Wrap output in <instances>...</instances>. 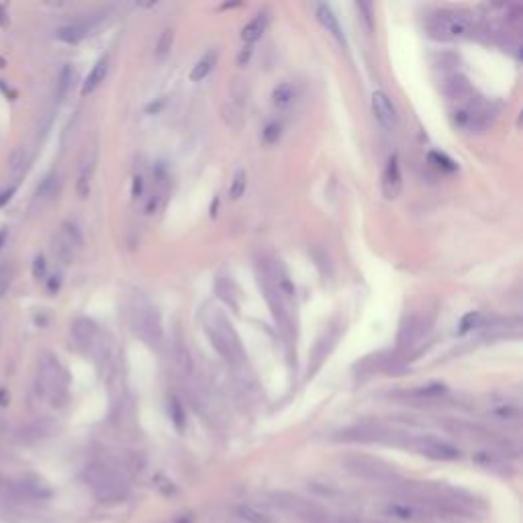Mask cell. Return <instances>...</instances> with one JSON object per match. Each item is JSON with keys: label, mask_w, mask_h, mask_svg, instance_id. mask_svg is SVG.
<instances>
[{"label": "cell", "mask_w": 523, "mask_h": 523, "mask_svg": "<svg viewBox=\"0 0 523 523\" xmlns=\"http://www.w3.org/2000/svg\"><path fill=\"white\" fill-rule=\"evenodd\" d=\"M260 286L268 307L274 315L282 336L290 342L297 336L294 327V284L288 278L284 266L278 260H264L258 266Z\"/></svg>", "instance_id": "obj_1"}, {"label": "cell", "mask_w": 523, "mask_h": 523, "mask_svg": "<svg viewBox=\"0 0 523 523\" xmlns=\"http://www.w3.org/2000/svg\"><path fill=\"white\" fill-rule=\"evenodd\" d=\"M200 323L202 329L209 338V342L213 344V348L217 349V353L227 360L229 364H244L246 360V349L242 346V340L233 327V323L229 321V317L215 305H207L200 311Z\"/></svg>", "instance_id": "obj_2"}, {"label": "cell", "mask_w": 523, "mask_h": 523, "mask_svg": "<svg viewBox=\"0 0 523 523\" xmlns=\"http://www.w3.org/2000/svg\"><path fill=\"white\" fill-rule=\"evenodd\" d=\"M68 370L60 364L54 353H45L39 360V374H37V391L49 405L62 407L68 399Z\"/></svg>", "instance_id": "obj_3"}, {"label": "cell", "mask_w": 523, "mask_h": 523, "mask_svg": "<svg viewBox=\"0 0 523 523\" xmlns=\"http://www.w3.org/2000/svg\"><path fill=\"white\" fill-rule=\"evenodd\" d=\"M129 325L133 334L152 349H160L164 344V329L156 307L146 299H135L129 311Z\"/></svg>", "instance_id": "obj_4"}, {"label": "cell", "mask_w": 523, "mask_h": 523, "mask_svg": "<svg viewBox=\"0 0 523 523\" xmlns=\"http://www.w3.org/2000/svg\"><path fill=\"white\" fill-rule=\"evenodd\" d=\"M428 31L439 41L470 37L476 31V19L464 10H443L432 16V21L428 23Z\"/></svg>", "instance_id": "obj_5"}, {"label": "cell", "mask_w": 523, "mask_h": 523, "mask_svg": "<svg viewBox=\"0 0 523 523\" xmlns=\"http://www.w3.org/2000/svg\"><path fill=\"white\" fill-rule=\"evenodd\" d=\"M84 478L92 493L102 501H113L125 495V485L121 476L106 464H90L84 472Z\"/></svg>", "instance_id": "obj_6"}, {"label": "cell", "mask_w": 523, "mask_h": 523, "mask_svg": "<svg viewBox=\"0 0 523 523\" xmlns=\"http://www.w3.org/2000/svg\"><path fill=\"white\" fill-rule=\"evenodd\" d=\"M430 329H432V323L426 315H419V313H413V315H407L401 323V329H399V338H397V346H399V351L403 353H413L415 349H419L423 346V342L428 340L430 336Z\"/></svg>", "instance_id": "obj_7"}, {"label": "cell", "mask_w": 523, "mask_h": 523, "mask_svg": "<svg viewBox=\"0 0 523 523\" xmlns=\"http://www.w3.org/2000/svg\"><path fill=\"white\" fill-rule=\"evenodd\" d=\"M452 119H454L456 127L474 133V131H483L491 123L493 111L485 102H480L476 98H470V100L458 104V108L454 111Z\"/></svg>", "instance_id": "obj_8"}, {"label": "cell", "mask_w": 523, "mask_h": 523, "mask_svg": "<svg viewBox=\"0 0 523 523\" xmlns=\"http://www.w3.org/2000/svg\"><path fill=\"white\" fill-rule=\"evenodd\" d=\"M346 468L351 474H356L364 480L384 483V480L395 478V470L388 464H384L376 458H368V456H349L346 460Z\"/></svg>", "instance_id": "obj_9"}, {"label": "cell", "mask_w": 523, "mask_h": 523, "mask_svg": "<svg viewBox=\"0 0 523 523\" xmlns=\"http://www.w3.org/2000/svg\"><path fill=\"white\" fill-rule=\"evenodd\" d=\"M8 487L12 497L23 501H43L51 495V489L45 485V480L35 474H23L16 480H10Z\"/></svg>", "instance_id": "obj_10"}, {"label": "cell", "mask_w": 523, "mask_h": 523, "mask_svg": "<svg viewBox=\"0 0 523 523\" xmlns=\"http://www.w3.org/2000/svg\"><path fill=\"white\" fill-rule=\"evenodd\" d=\"M80 248H82L80 229H78L74 223L66 221V223L62 225V229H60L56 242H54V252H56V256L64 262V264H70V262L74 260V256H76V252H78Z\"/></svg>", "instance_id": "obj_11"}, {"label": "cell", "mask_w": 523, "mask_h": 523, "mask_svg": "<svg viewBox=\"0 0 523 523\" xmlns=\"http://www.w3.org/2000/svg\"><path fill=\"white\" fill-rule=\"evenodd\" d=\"M413 448H415L419 454H423V456H428V458H432V460L450 462V460H458V458H460V450H458L454 443H450V441H445V439H439V437L434 436H423L413 439Z\"/></svg>", "instance_id": "obj_12"}, {"label": "cell", "mask_w": 523, "mask_h": 523, "mask_svg": "<svg viewBox=\"0 0 523 523\" xmlns=\"http://www.w3.org/2000/svg\"><path fill=\"white\" fill-rule=\"evenodd\" d=\"M102 16L98 19H88V21H82V23H70V25H64L56 31V37L68 45H76L80 43L82 39H86L88 35H92L96 31V27L100 25Z\"/></svg>", "instance_id": "obj_13"}, {"label": "cell", "mask_w": 523, "mask_h": 523, "mask_svg": "<svg viewBox=\"0 0 523 523\" xmlns=\"http://www.w3.org/2000/svg\"><path fill=\"white\" fill-rule=\"evenodd\" d=\"M372 113L376 117V121L384 127V129H393L397 125V106L393 104V100L388 98V94H384L382 90H376L372 94Z\"/></svg>", "instance_id": "obj_14"}, {"label": "cell", "mask_w": 523, "mask_h": 523, "mask_svg": "<svg viewBox=\"0 0 523 523\" xmlns=\"http://www.w3.org/2000/svg\"><path fill=\"white\" fill-rule=\"evenodd\" d=\"M384 513L399 522H421L428 518V509L409 501H393L384 507Z\"/></svg>", "instance_id": "obj_15"}, {"label": "cell", "mask_w": 523, "mask_h": 523, "mask_svg": "<svg viewBox=\"0 0 523 523\" xmlns=\"http://www.w3.org/2000/svg\"><path fill=\"white\" fill-rule=\"evenodd\" d=\"M403 190V174L399 166V158L393 156L382 172V194L386 198H397Z\"/></svg>", "instance_id": "obj_16"}, {"label": "cell", "mask_w": 523, "mask_h": 523, "mask_svg": "<svg viewBox=\"0 0 523 523\" xmlns=\"http://www.w3.org/2000/svg\"><path fill=\"white\" fill-rule=\"evenodd\" d=\"M72 336H74V342L80 346V349H90L96 346V340H98V327L94 321H90L86 317H80L74 327H72Z\"/></svg>", "instance_id": "obj_17"}, {"label": "cell", "mask_w": 523, "mask_h": 523, "mask_svg": "<svg viewBox=\"0 0 523 523\" xmlns=\"http://www.w3.org/2000/svg\"><path fill=\"white\" fill-rule=\"evenodd\" d=\"M315 14H317V21L323 25V29H325L334 39H338L340 43H346V37H344V33H342V25H340L338 16H336V12L332 10L329 4H317Z\"/></svg>", "instance_id": "obj_18"}, {"label": "cell", "mask_w": 523, "mask_h": 523, "mask_svg": "<svg viewBox=\"0 0 523 523\" xmlns=\"http://www.w3.org/2000/svg\"><path fill=\"white\" fill-rule=\"evenodd\" d=\"M489 413H491L497 421L513 423V421H520V417H522V407H520L518 401L501 399V401H495V403L489 407Z\"/></svg>", "instance_id": "obj_19"}, {"label": "cell", "mask_w": 523, "mask_h": 523, "mask_svg": "<svg viewBox=\"0 0 523 523\" xmlns=\"http://www.w3.org/2000/svg\"><path fill=\"white\" fill-rule=\"evenodd\" d=\"M94 164H96V152H94V150H88L86 156L82 158L80 174H78V184H76V190H78V196H80V198H86L88 194H90V182H92V174H94Z\"/></svg>", "instance_id": "obj_20"}, {"label": "cell", "mask_w": 523, "mask_h": 523, "mask_svg": "<svg viewBox=\"0 0 523 523\" xmlns=\"http://www.w3.org/2000/svg\"><path fill=\"white\" fill-rule=\"evenodd\" d=\"M268 23H270L268 12L256 14V16L244 27V31H242V41H244L246 45H254L256 41H260L262 35H264L266 29H268Z\"/></svg>", "instance_id": "obj_21"}, {"label": "cell", "mask_w": 523, "mask_h": 523, "mask_svg": "<svg viewBox=\"0 0 523 523\" xmlns=\"http://www.w3.org/2000/svg\"><path fill=\"white\" fill-rule=\"evenodd\" d=\"M106 72H108V56H102V58L92 66L90 74L86 76L84 84H82V96L92 94L96 88L100 86L102 80H104V76H106Z\"/></svg>", "instance_id": "obj_22"}, {"label": "cell", "mask_w": 523, "mask_h": 523, "mask_svg": "<svg viewBox=\"0 0 523 523\" xmlns=\"http://www.w3.org/2000/svg\"><path fill=\"white\" fill-rule=\"evenodd\" d=\"M294 98H297V88H294V84H290V82H280L278 86L274 88V92H272V104L278 111L288 108L294 102Z\"/></svg>", "instance_id": "obj_23"}, {"label": "cell", "mask_w": 523, "mask_h": 523, "mask_svg": "<svg viewBox=\"0 0 523 523\" xmlns=\"http://www.w3.org/2000/svg\"><path fill=\"white\" fill-rule=\"evenodd\" d=\"M174 360H176L178 370H180L184 376H190V374H192V370H194L192 353H190L188 346H186V342H184V340H180L178 336H176V342H174Z\"/></svg>", "instance_id": "obj_24"}, {"label": "cell", "mask_w": 523, "mask_h": 523, "mask_svg": "<svg viewBox=\"0 0 523 523\" xmlns=\"http://www.w3.org/2000/svg\"><path fill=\"white\" fill-rule=\"evenodd\" d=\"M215 64H217V51L205 54V56L194 64V68L190 70V82H202V80L213 72Z\"/></svg>", "instance_id": "obj_25"}, {"label": "cell", "mask_w": 523, "mask_h": 523, "mask_svg": "<svg viewBox=\"0 0 523 523\" xmlns=\"http://www.w3.org/2000/svg\"><path fill=\"white\" fill-rule=\"evenodd\" d=\"M74 78H76L74 68H72L70 64H66V66L62 68L60 76H58V98H60V100H66V98H68L70 90L74 86Z\"/></svg>", "instance_id": "obj_26"}, {"label": "cell", "mask_w": 523, "mask_h": 523, "mask_svg": "<svg viewBox=\"0 0 523 523\" xmlns=\"http://www.w3.org/2000/svg\"><path fill=\"white\" fill-rule=\"evenodd\" d=\"M172 43H174V31L172 29L162 31V35L158 37V43H156V56H158V60H166L170 56Z\"/></svg>", "instance_id": "obj_27"}, {"label": "cell", "mask_w": 523, "mask_h": 523, "mask_svg": "<svg viewBox=\"0 0 523 523\" xmlns=\"http://www.w3.org/2000/svg\"><path fill=\"white\" fill-rule=\"evenodd\" d=\"M237 515L248 523H270V518L264 511H260V509L252 507V505H240L237 507Z\"/></svg>", "instance_id": "obj_28"}, {"label": "cell", "mask_w": 523, "mask_h": 523, "mask_svg": "<svg viewBox=\"0 0 523 523\" xmlns=\"http://www.w3.org/2000/svg\"><path fill=\"white\" fill-rule=\"evenodd\" d=\"M246 188H248V174H246V170H237L235 176H233V180H231V186H229L231 198L233 200L242 198L246 194Z\"/></svg>", "instance_id": "obj_29"}, {"label": "cell", "mask_w": 523, "mask_h": 523, "mask_svg": "<svg viewBox=\"0 0 523 523\" xmlns=\"http://www.w3.org/2000/svg\"><path fill=\"white\" fill-rule=\"evenodd\" d=\"M483 323H485V315H480L478 311H470V313H466L464 317H462V321H460V334H468V332H472V329H476V327H483Z\"/></svg>", "instance_id": "obj_30"}, {"label": "cell", "mask_w": 523, "mask_h": 523, "mask_svg": "<svg viewBox=\"0 0 523 523\" xmlns=\"http://www.w3.org/2000/svg\"><path fill=\"white\" fill-rule=\"evenodd\" d=\"M430 162L436 166L437 170H441V172H456L458 170V164L450 156H445L441 152H432L430 154Z\"/></svg>", "instance_id": "obj_31"}, {"label": "cell", "mask_w": 523, "mask_h": 523, "mask_svg": "<svg viewBox=\"0 0 523 523\" xmlns=\"http://www.w3.org/2000/svg\"><path fill=\"white\" fill-rule=\"evenodd\" d=\"M417 397H421V399H439V397H443L445 395V386L443 384H430V386H423V388H417V391H413Z\"/></svg>", "instance_id": "obj_32"}, {"label": "cell", "mask_w": 523, "mask_h": 523, "mask_svg": "<svg viewBox=\"0 0 523 523\" xmlns=\"http://www.w3.org/2000/svg\"><path fill=\"white\" fill-rule=\"evenodd\" d=\"M262 135H264L266 143H276L280 139V135H282V125L280 123H270V125H266Z\"/></svg>", "instance_id": "obj_33"}, {"label": "cell", "mask_w": 523, "mask_h": 523, "mask_svg": "<svg viewBox=\"0 0 523 523\" xmlns=\"http://www.w3.org/2000/svg\"><path fill=\"white\" fill-rule=\"evenodd\" d=\"M10 286V268L8 266H0V299L6 294Z\"/></svg>", "instance_id": "obj_34"}, {"label": "cell", "mask_w": 523, "mask_h": 523, "mask_svg": "<svg viewBox=\"0 0 523 523\" xmlns=\"http://www.w3.org/2000/svg\"><path fill=\"white\" fill-rule=\"evenodd\" d=\"M45 272H47V262L43 256H37L33 262V276L37 280H41V278H45Z\"/></svg>", "instance_id": "obj_35"}, {"label": "cell", "mask_w": 523, "mask_h": 523, "mask_svg": "<svg viewBox=\"0 0 523 523\" xmlns=\"http://www.w3.org/2000/svg\"><path fill=\"white\" fill-rule=\"evenodd\" d=\"M325 523H362V520H358L353 515H334V513H329Z\"/></svg>", "instance_id": "obj_36"}, {"label": "cell", "mask_w": 523, "mask_h": 523, "mask_svg": "<svg viewBox=\"0 0 523 523\" xmlns=\"http://www.w3.org/2000/svg\"><path fill=\"white\" fill-rule=\"evenodd\" d=\"M170 409H172V415H174L176 428H182V426H184V413H182V407L172 401V403H170Z\"/></svg>", "instance_id": "obj_37"}, {"label": "cell", "mask_w": 523, "mask_h": 523, "mask_svg": "<svg viewBox=\"0 0 523 523\" xmlns=\"http://www.w3.org/2000/svg\"><path fill=\"white\" fill-rule=\"evenodd\" d=\"M16 192V186H10V188H6V190H2L0 192V207H4L10 198H12V194Z\"/></svg>", "instance_id": "obj_38"}, {"label": "cell", "mask_w": 523, "mask_h": 523, "mask_svg": "<svg viewBox=\"0 0 523 523\" xmlns=\"http://www.w3.org/2000/svg\"><path fill=\"white\" fill-rule=\"evenodd\" d=\"M60 284H62V280H60V276H51V280H49V284H47V288H49V292H56L58 288H60Z\"/></svg>", "instance_id": "obj_39"}, {"label": "cell", "mask_w": 523, "mask_h": 523, "mask_svg": "<svg viewBox=\"0 0 523 523\" xmlns=\"http://www.w3.org/2000/svg\"><path fill=\"white\" fill-rule=\"evenodd\" d=\"M0 27H8V14L2 4H0Z\"/></svg>", "instance_id": "obj_40"}, {"label": "cell", "mask_w": 523, "mask_h": 523, "mask_svg": "<svg viewBox=\"0 0 523 523\" xmlns=\"http://www.w3.org/2000/svg\"><path fill=\"white\" fill-rule=\"evenodd\" d=\"M6 235H8V233H6V229H0V248H2V246H4V242H6Z\"/></svg>", "instance_id": "obj_41"}, {"label": "cell", "mask_w": 523, "mask_h": 523, "mask_svg": "<svg viewBox=\"0 0 523 523\" xmlns=\"http://www.w3.org/2000/svg\"><path fill=\"white\" fill-rule=\"evenodd\" d=\"M178 523H190V518H184V520H180Z\"/></svg>", "instance_id": "obj_42"}, {"label": "cell", "mask_w": 523, "mask_h": 523, "mask_svg": "<svg viewBox=\"0 0 523 523\" xmlns=\"http://www.w3.org/2000/svg\"><path fill=\"white\" fill-rule=\"evenodd\" d=\"M4 401V391H0V403Z\"/></svg>", "instance_id": "obj_43"}, {"label": "cell", "mask_w": 523, "mask_h": 523, "mask_svg": "<svg viewBox=\"0 0 523 523\" xmlns=\"http://www.w3.org/2000/svg\"><path fill=\"white\" fill-rule=\"evenodd\" d=\"M0 68H4V60L0 58Z\"/></svg>", "instance_id": "obj_44"}]
</instances>
